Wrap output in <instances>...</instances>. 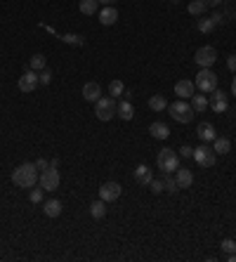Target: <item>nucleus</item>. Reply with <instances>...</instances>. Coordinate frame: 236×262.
Segmentation results:
<instances>
[{
	"instance_id": "1",
	"label": "nucleus",
	"mask_w": 236,
	"mask_h": 262,
	"mask_svg": "<svg viewBox=\"0 0 236 262\" xmlns=\"http://www.w3.org/2000/svg\"><path fill=\"white\" fill-rule=\"evenodd\" d=\"M12 182L19 189H31L38 182V168L36 163H22L12 170Z\"/></svg>"
},
{
	"instance_id": "2",
	"label": "nucleus",
	"mask_w": 236,
	"mask_h": 262,
	"mask_svg": "<svg viewBox=\"0 0 236 262\" xmlns=\"http://www.w3.org/2000/svg\"><path fill=\"white\" fill-rule=\"evenodd\" d=\"M168 111H170V118L177 120V123H192V120H194L192 104H189V102H184V99L172 102L170 107H168Z\"/></svg>"
},
{
	"instance_id": "3",
	"label": "nucleus",
	"mask_w": 236,
	"mask_h": 262,
	"mask_svg": "<svg viewBox=\"0 0 236 262\" xmlns=\"http://www.w3.org/2000/svg\"><path fill=\"white\" fill-rule=\"evenodd\" d=\"M192 158L196 161V165H201V168H213L215 161H217V153L213 151V147H208V142H203L201 147L194 149Z\"/></svg>"
},
{
	"instance_id": "4",
	"label": "nucleus",
	"mask_w": 236,
	"mask_h": 262,
	"mask_svg": "<svg viewBox=\"0 0 236 262\" xmlns=\"http://www.w3.org/2000/svg\"><path fill=\"white\" fill-rule=\"evenodd\" d=\"M116 109H118V104L114 97H99L95 102V113L99 120H111L116 116Z\"/></svg>"
},
{
	"instance_id": "5",
	"label": "nucleus",
	"mask_w": 236,
	"mask_h": 262,
	"mask_svg": "<svg viewBox=\"0 0 236 262\" xmlns=\"http://www.w3.org/2000/svg\"><path fill=\"white\" fill-rule=\"evenodd\" d=\"M156 163H158L163 173H175L180 168V153H175V149H161Z\"/></svg>"
},
{
	"instance_id": "6",
	"label": "nucleus",
	"mask_w": 236,
	"mask_h": 262,
	"mask_svg": "<svg viewBox=\"0 0 236 262\" xmlns=\"http://www.w3.org/2000/svg\"><path fill=\"white\" fill-rule=\"evenodd\" d=\"M196 90H201L205 95H210L215 87H217V76L213 74V69H201L198 74H196Z\"/></svg>"
},
{
	"instance_id": "7",
	"label": "nucleus",
	"mask_w": 236,
	"mask_h": 262,
	"mask_svg": "<svg viewBox=\"0 0 236 262\" xmlns=\"http://www.w3.org/2000/svg\"><path fill=\"white\" fill-rule=\"evenodd\" d=\"M215 59H217V52H215L213 45H203V47H198L196 50V55H194V62L201 66V69H210L215 64Z\"/></svg>"
},
{
	"instance_id": "8",
	"label": "nucleus",
	"mask_w": 236,
	"mask_h": 262,
	"mask_svg": "<svg viewBox=\"0 0 236 262\" xmlns=\"http://www.w3.org/2000/svg\"><path fill=\"white\" fill-rule=\"evenodd\" d=\"M38 182H40V187H43V191H57V189H59V170L50 165L47 170L40 173Z\"/></svg>"
},
{
	"instance_id": "9",
	"label": "nucleus",
	"mask_w": 236,
	"mask_h": 262,
	"mask_svg": "<svg viewBox=\"0 0 236 262\" xmlns=\"http://www.w3.org/2000/svg\"><path fill=\"white\" fill-rule=\"evenodd\" d=\"M208 107H210L215 113H225V111L229 109V99H227V92H222V90H217V87H215V90H213V97L208 99Z\"/></svg>"
},
{
	"instance_id": "10",
	"label": "nucleus",
	"mask_w": 236,
	"mask_h": 262,
	"mask_svg": "<svg viewBox=\"0 0 236 262\" xmlns=\"http://www.w3.org/2000/svg\"><path fill=\"white\" fill-rule=\"evenodd\" d=\"M120 185L118 182H104V185L99 187V198L104 201V203H111V201H118L120 196Z\"/></svg>"
},
{
	"instance_id": "11",
	"label": "nucleus",
	"mask_w": 236,
	"mask_h": 262,
	"mask_svg": "<svg viewBox=\"0 0 236 262\" xmlns=\"http://www.w3.org/2000/svg\"><path fill=\"white\" fill-rule=\"evenodd\" d=\"M38 83H40V78H38V71L29 69V71H24L22 78H19V90H22V92H33V90L38 87Z\"/></svg>"
},
{
	"instance_id": "12",
	"label": "nucleus",
	"mask_w": 236,
	"mask_h": 262,
	"mask_svg": "<svg viewBox=\"0 0 236 262\" xmlns=\"http://www.w3.org/2000/svg\"><path fill=\"white\" fill-rule=\"evenodd\" d=\"M194 92H196V85H194L192 80H177L175 83V95L180 99H192Z\"/></svg>"
},
{
	"instance_id": "13",
	"label": "nucleus",
	"mask_w": 236,
	"mask_h": 262,
	"mask_svg": "<svg viewBox=\"0 0 236 262\" xmlns=\"http://www.w3.org/2000/svg\"><path fill=\"white\" fill-rule=\"evenodd\" d=\"M175 182H177V189H189V187L194 185L192 170H187V168H177V170H175Z\"/></svg>"
},
{
	"instance_id": "14",
	"label": "nucleus",
	"mask_w": 236,
	"mask_h": 262,
	"mask_svg": "<svg viewBox=\"0 0 236 262\" xmlns=\"http://www.w3.org/2000/svg\"><path fill=\"white\" fill-rule=\"evenodd\" d=\"M196 135L201 137V142H213L215 137H217V132H215V128H213V123H208V120L198 123V128H196Z\"/></svg>"
},
{
	"instance_id": "15",
	"label": "nucleus",
	"mask_w": 236,
	"mask_h": 262,
	"mask_svg": "<svg viewBox=\"0 0 236 262\" xmlns=\"http://www.w3.org/2000/svg\"><path fill=\"white\" fill-rule=\"evenodd\" d=\"M118 22V10L114 5H107L104 10L99 12V24H104V26H111V24Z\"/></svg>"
},
{
	"instance_id": "16",
	"label": "nucleus",
	"mask_w": 236,
	"mask_h": 262,
	"mask_svg": "<svg viewBox=\"0 0 236 262\" xmlns=\"http://www.w3.org/2000/svg\"><path fill=\"white\" fill-rule=\"evenodd\" d=\"M99 95H102V87H99V83H97V80H90V83H85V85H83V97H85L87 102H97V99H99Z\"/></svg>"
},
{
	"instance_id": "17",
	"label": "nucleus",
	"mask_w": 236,
	"mask_h": 262,
	"mask_svg": "<svg viewBox=\"0 0 236 262\" xmlns=\"http://www.w3.org/2000/svg\"><path fill=\"white\" fill-rule=\"evenodd\" d=\"M43 213L47 218H59L62 215V201H57V198H47L43 203Z\"/></svg>"
},
{
	"instance_id": "18",
	"label": "nucleus",
	"mask_w": 236,
	"mask_h": 262,
	"mask_svg": "<svg viewBox=\"0 0 236 262\" xmlns=\"http://www.w3.org/2000/svg\"><path fill=\"white\" fill-rule=\"evenodd\" d=\"M149 132H151V137H156V140H168V137H170V130H168V125H165V123H161V120L151 123V125H149Z\"/></svg>"
},
{
	"instance_id": "19",
	"label": "nucleus",
	"mask_w": 236,
	"mask_h": 262,
	"mask_svg": "<svg viewBox=\"0 0 236 262\" xmlns=\"http://www.w3.org/2000/svg\"><path fill=\"white\" fill-rule=\"evenodd\" d=\"M135 180L140 182V185H144V187H149L151 185V180H154V173L149 170V165H137V170H135Z\"/></svg>"
},
{
	"instance_id": "20",
	"label": "nucleus",
	"mask_w": 236,
	"mask_h": 262,
	"mask_svg": "<svg viewBox=\"0 0 236 262\" xmlns=\"http://www.w3.org/2000/svg\"><path fill=\"white\" fill-rule=\"evenodd\" d=\"M213 151L220 153V156L229 153L232 151V140H227V137H215L213 140Z\"/></svg>"
},
{
	"instance_id": "21",
	"label": "nucleus",
	"mask_w": 236,
	"mask_h": 262,
	"mask_svg": "<svg viewBox=\"0 0 236 262\" xmlns=\"http://www.w3.org/2000/svg\"><path fill=\"white\" fill-rule=\"evenodd\" d=\"M116 113L120 116L123 120H130L132 116H135V109H132V102L130 99H125V102H118V109Z\"/></svg>"
},
{
	"instance_id": "22",
	"label": "nucleus",
	"mask_w": 236,
	"mask_h": 262,
	"mask_svg": "<svg viewBox=\"0 0 236 262\" xmlns=\"http://www.w3.org/2000/svg\"><path fill=\"white\" fill-rule=\"evenodd\" d=\"M78 7H80L83 14L92 17V14L97 12V7H99V2H97V0H78Z\"/></svg>"
},
{
	"instance_id": "23",
	"label": "nucleus",
	"mask_w": 236,
	"mask_h": 262,
	"mask_svg": "<svg viewBox=\"0 0 236 262\" xmlns=\"http://www.w3.org/2000/svg\"><path fill=\"white\" fill-rule=\"evenodd\" d=\"M149 109L151 111H163V109H168V102H165L163 95H151L149 97Z\"/></svg>"
},
{
	"instance_id": "24",
	"label": "nucleus",
	"mask_w": 236,
	"mask_h": 262,
	"mask_svg": "<svg viewBox=\"0 0 236 262\" xmlns=\"http://www.w3.org/2000/svg\"><path fill=\"white\" fill-rule=\"evenodd\" d=\"M90 215H92L95 220H102L104 215H107V206H104V201H102V198L95 201V203L90 206Z\"/></svg>"
},
{
	"instance_id": "25",
	"label": "nucleus",
	"mask_w": 236,
	"mask_h": 262,
	"mask_svg": "<svg viewBox=\"0 0 236 262\" xmlns=\"http://www.w3.org/2000/svg\"><path fill=\"white\" fill-rule=\"evenodd\" d=\"M215 26H217V24L213 22V17H208V19H198V24H196L198 33H203V36L213 33V31H215Z\"/></svg>"
},
{
	"instance_id": "26",
	"label": "nucleus",
	"mask_w": 236,
	"mask_h": 262,
	"mask_svg": "<svg viewBox=\"0 0 236 262\" xmlns=\"http://www.w3.org/2000/svg\"><path fill=\"white\" fill-rule=\"evenodd\" d=\"M192 109H194V111H198V113H201V111H205V109H208V97H203V95H196V92H194V97H192Z\"/></svg>"
},
{
	"instance_id": "27",
	"label": "nucleus",
	"mask_w": 236,
	"mask_h": 262,
	"mask_svg": "<svg viewBox=\"0 0 236 262\" xmlns=\"http://www.w3.org/2000/svg\"><path fill=\"white\" fill-rule=\"evenodd\" d=\"M205 7H208V5H205L203 0H192L187 10H189V14H194V17H201V14L205 12Z\"/></svg>"
},
{
	"instance_id": "28",
	"label": "nucleus",
	"mask_w": 236,
	"mask_h": 262,
	"mask_svg": "<svg viewBox=\"0 0 236 262\" xmlns=\"http://www.w3.org/2000/svg\"><path fill=\"white\" fill-rule=\"evenodd\" d=\"M123 92H125V85H123L120 80H111V83H109V95L114 99H118Z\"/></svg>"
},
{
	"instance_id": "29",
	"label": "nucleus",
	"mask_w": 236,
	"mask_h": 262,
	"mask_svg": "<svg viewBox=\"0 0 236 262\" xmlns=\"http://www.w3.org/2000/svg\"><path fill=\"white\" fill-rule=\"evenodd\" d=\"M29 64H31V69H33V71H43V69H45V64H47V59H45V55H33Z\"/></svg>"
},
{
	"instance_id": "30",
	"label": "nucleus",
	"mask_w": 236,
	"mask_h": 262,
	"mask_svg": "<svg viewBox=\"0 0 236 262\" xmlns=\"http://www.w3.org/2000/svg\"><path fill=\"white\" fill-rule=\"evenodd\" d=\"M163 189H165V191H172V194L177 191V182H175V177H172L170 173H165V177H163Z\"/></svg>"
},
{
	"instance_id": "31",
	"label": "nucleus",
	"mask_w": 236,
	"mask_h": 262,
	"mask_svg": "<svg viewBox=\"0 0 236 262\" xmlns=\"http://www.w3.org/2000/svg\"><path fill=\"white\" fill-rule=\"evenodd\" d=\"M222 14L229 17V19H236V0H225V12Z\"/></svg>"
},
{
	"instance_id": "32",
	"label": "nucleus",
	"mask_w": 236,
	"mask_h": 262,
	"mask_svg": "<svg viewBox=\"0 0 236 262\" xmlns=\"http://www.w3.org/2000/svg\"><path fill=\"white\" fill-rule=\"evenodd\" d=\"M59 38L69 45H83V36H76V33H64V36H59Z\"/></svg>"
},
{
	"instance_id": "33",
	"label": "nucleus",
	"mask_w": 236,
	"mask_h": 262,
	"mask_svg": "<svg viewBox=\"0 0 236 262\" xmlns=\"http://www.w3.org/2000/svg\"><path fill=\"white\" fill-rule=\"evenodd\" d=\"M38 78H40L43 85H50V83H52V71H50V69H43V71L38 74Z\"/></svg>"
},
{
	"instance_id": "34",
	"label": "nucleus",
	"mask_w": 236,
	"mask_h": 262,
	"mask_svg": "<svg viewBox=\"0 0 236 262\" xmlns=\"http://www.w3.org/2000/svg\"><path fill=\"white\" fill-rule=\"evenodd\" d=\"M149 189L154 191V194H161V191H165V189H163V180H151Z\"/></svg>"
},
{
	"instance_id": "35",
	"label": "nucleus",
	"mask_w": 236,
	"mask_h": 262,
	"mask_svg": "<svg viewBox=\"0 0 236 262\" xmlns=\"http://www.w3.org/2000/svg\"><path fill=\"white\" fill-rule=\"evenodd\" d=\"M222 251H225V253H236V241L225 239V241H222Z\"/></svg>"
},
{
	"instance_id": "36",
	"label": "nucleus",
	"mask_w": 236,
	"mask_h": 262,
	"mask_svg": "<svg viewBox=\"0 0 236 262\" xmlns=\"http://www.w3.org/2000/svg\"><path fill=\"white\" fill-rule=\"evenodd\" d=\"M29 198H31V203H40V201H43V187H40V189H33Z\"/></svg>"
},
{
	"instance_id": "37",
	"label": "nucleus",
	"mask_w": 236,
	"mask_h": 262,
	"mask_svg": "<svg viewBox=\"0 0 236 262\" xmlns=\"http://www.w3.org/2000/svg\"><path fill=\"white\" fill-rule=\"evenodd\" d=\"M192 156H194L192 147H182V149H180V158H192Z\"/></svg>"
},
{
	"instance_id": "38",
	"label": "nucleus",
	"mask_w": 236,
	"mask_h": 262,
	"mask_svg": "<svg viewBox=\"0 0 236 262\" xmlns=\"http://www.w3.org/2000/svg\"><path fill=\"white\" fill-rule=\"evenodd\" d=\"M227 69L236 74V55H229V57H227Z\"/></svg>"
},
{
	"instance_id": "39",
	"label": "nucleus",
	"mask_w": 236,
	"mask_h": 262,
	"mask_svg": "<svg viewBox=\"0 0 236 262\" xmlns=\"http://www.w3.org/2000/svg\"><path fill=\"white\" fill-rule=\"evenodd\" d=\"M36 168L43 173V170H47V168H50V161H45V158H38V161H36Z\"/></svg>"
},
{
	"instance_id": "40",
	"label": "nucleus",
	"mask_w": 236,
	"mask_h": 262,
	"mask_svg": "<svg viewBox=\"0 0 236 262\" xmlns=\"http://www.w3.org/2000/svg\"><path fill=\"white\" fill-rule=\"evenodd\" d=\"M213 22L220 26V24L225 22V14H222V12H213Z\"/></svg>"
},
{
	"instance_id": "41",
	"label": "nucleus",
	"mask_w": 236,
	"mask_h": 262,
	"mask_svg": "<svg viewBox=\"0 0 236 262\" xmlns=\"http://www.w3.org/2000/svg\"><path fill=\"white\" fill-rule=\"evenodd\" d=\"M203 2L208 5V7H215V5H222L225 0H203Z\"/></svg>"
},
{
	"instance_id": "42",
	"label": "nucleus",
	"mask_w": 236,
	"mask_h": 262,
	"mask_svg": "<svg viewBox=\"0 0 236 262\" xmlns=\"http://www.w3.org/2000/svg\"><path fill=\"white\" fill-rule=\"evenodd\" d=\"M227 260H229V262H236V253H227Z\"/></svg>"
},
{
	"instance_id": "43",
	"label": "nucleus",
	"mask_w": 236,
	"mask_h": 262,
	"mask_svg": "<svg viewBox=\"0 0 236 262\" xmlns=\"http://www.w3.org/2000/svg\"><path fill=\"white\" fill-rule=\"evenodd\" d=\"M232 95L236 97V76H234V80H232Z\"/></svg>"
},
{
	"instance_id": "44",
	"label": "nucleus",
	"mask_w": 236,
	"mask_h": 262,
	"mask_svg": "<svg viewBox=\"0 0 236 262\" xmlns=\"http://www.w3.org/2000/svg\"><path fill=\"white\" fill-rule=\"evenodd\" d=\"M97 2H102V5H114L116 0H97Z\"/></svg>"
}]
</instances>
